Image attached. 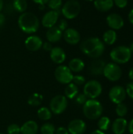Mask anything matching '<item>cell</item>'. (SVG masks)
Wrapping results in <instances>:
<instances>
[{
    "mask_svg": "<svg viewBox=\"0 0 133 134\" xmlns=\"http://www.w3.org/2000/svg\"><path fill=\"white\" fill-rule=\"evenodd\" d=\"M80 48L84 54L94 59L99 58L105 50L103 42L96 37L86 38L82 42Z\"/></svg>",
    "mask_w": 133,
    "mask_h": 134,
    "instance_id": "cell-1",
    "label": "cell"
},
{
    "mask_svg": "<svg viewBox=\"0 0 133 134\" xmlns=\"http://www.w3.org/2000/svg\"><path fill=\"white\" fill-rule=\"evenodd\" d=\"M18 26L26 34L35 33L40 25L38 16L31 12H24L18 17Z\"/></svg>",
    "mask_w": 133,
    "mask_h": 134,
    "instance_id": "cell-2",
    "label": "cell"
},
{
    "mask_svg": "<svg viewBox=\"0 0 133 134\" xmlns=\"http://www.w3.org/2000/svg\"><path fill=\"white\" fill-rule=\"evenodd\" d=\"M83 114L90 120H95L101 117L103 108L101 103L96 99H89L83 104Z\"/></svg>",
    "mask_w": 133,
    "mask_h": 134,
    "instance_id": "cell-3",
    "label": "cell"
},
{
    "mask_svg": "<svg viewBox=\"0 0 133 134\" xmlns=\"http://www.w3.org/2000/svg\"><path fill=\"white\" fill-rule=\"evenodd\" d=\"M111 60L115 64H126L129 61L132 57V53L129 47L120 46L114 48L110 53Z\"/></svg>",
    "mask_w": 133,
    "mask_h": 134,
    "instance_id": "cell-4",
    "label": "cell"
},
{
    "mask_svg": "<svg viewBox=\"0 0 133 134\" xmlns=\"http://www.w3.org/2000/svg\"><path fill=\"white\" fill-rule=\"evenodd\" d=\"M81 9L82 7L79 2L77 0H68L62 5L61 13L64 18L73 20L79 15Z\"/></svg>",
    "mask_w": 133,
    "mask_h": 134,
    "instance_id": "cell-5",
    "label": "cell"
},
{
    "mask_svg": "<svg viewBox=\"0 0 133 134\" xmlns=\"http://www.w3.org/2000/svg\"><path fill=\"white\" fill-rule=\"evenodd\" d=\"M84 94L89 99H96L102 93V86L96 80H90L84 86Z\"/></svg>",
    "mask_w": 133,
    "mask_h": 134,
    "instance_id": "cell-6",
    "label": "cell"
},
{
    "mask_svg": "<svg viewBox=\"0 0 133 134\" xmlns=\"http://www.w3.org/2000/svg\"><path fill=\"white\" fill-rule=\"evenodd\" d=\"M103 74L108 80L111 82H116L121 79L122 75V71L118 64L109 63L106 64Z\"/></svg>",
    "mask_w": 133,
    "mask_h": 134,
    "instance_id": "cell-7",
    "label": "cell"
},
{
    "mask_svg": "<svg viewBox=\"0 0 133 134\" xmlns=\"http://www.w3.org/2000/svg\"><path fill=\"white\" fill-rule=\"evenodd\" d=\"M50 111L55 115L62 114L67 108V97L63 95H57L54 97L50 101Z\"/></svg>",
    "mask_w": 133,
    "mask_h": 134,
    "instance_id": "cell-8",
    "label": "cell"
},
{
    "mask_svg": "<svg viewBox=\"0 0 133 134\" xmlns=\"http://www.w3.org/2000/svg\"><path fill=\"white\" fill-rule=\"evenodd\" d=\"M72 71L67 66L60 65L55 70V78L61 84H69L73 79Z\"/></svg>",
    "mask_w": 133,
    "mask_h": 134,
    "instance_id": "cell-9",
    "label": "cell"
},
{
    "mask_svg": "<svg viewBox=\"0 0 133 134\" xmlns=\"http://www.w3.org/2000/svg\"><path fill=\"white\" fill-rule=\"evenodd\" d=\"M126 95L125 89L121 86H114L109 92V98L115 104L123 103Z\"/></svg>",
    "mask_w": 133,
    "mask_h": 134,
    "instance_id": "cell-10",
    "label": "cell"
},
{
    "mask_svg": "<svg viewBox=\"0 0 133 134\" xmlns=\"http://www.w3.org/2000/svg\"><path fill=\"white\" fill-rule=\"evenodd\" d=\"M60 16V12L56 10H49L46 12L42 18V24L46 28L56 26Z\"/></svg>",
    "mask_w": 133,
    "mask_h": 134,
    "instance_id": "cell-11",
    "label": "cell"
},
{
    "mask_svg": "<svg viewBox=\"0 0 133 134\" xmlns=\"http://www.w3.org/2000/svg\"><path fill=\"white\" fill-rule=\"evenodd\" d=\"M67 130L70 134H83L86 130V124L82 119H74L68 124Z\"/></svg>",
    "mask_w": 133,
    "mask_h": 134,
    "instance_id": "cell-12",
    "label": "cell"
},
{
    "mask_svg": "<svg viewBox=\"0 0 133 134\" xmlns=\"http://www.w3.org/2000/svg\"><path fill=\"white\" fill-rule=\"evenodd\" d=\"M63 38L65 42L70 45H76L81 40L80 33L74 28L67 27L64 32H63Z\"/></svg>",
    "mask_w": 133,
    "mask_h": 134,
    "instance_id": "cell-13",
    "label": "cell"
},
{
    "mask_svg": "<svg viewBox=\"0 0 133 134\" xmlns=\"http://www.w3.org/2000/svg\"><path fill=\"white\" fill-rule=\"evenodd\" d=\"M26 48L31 52H35L39 50L43 44L42 39L37 35H30L27 37L24 42Z\"/></svg>",
    "mask_w": 133,
    "mask_h": 134,
    "instance_id": "cell-14",
    "label": "cell"
},
{
    "mask_svg": "<svg viewBox=\"0 0 133 134\" xmlns=\"http://www.w3.org/2000/svg\"><path fill=\"white\" fill-rule=\"evenodd\" d=\"M107 23L112 30H119L124 26L123 18L117 13H111L107 17Z\"/></svg>",
    "mask_w": 133,
    "mask_h": 134,
    "instance_id": "cell-15",
    "label": "cell"
},
{
    "mask_svg": "<svg viewBox=\"0 0 133 134\" xmlns=\"http://www.w3.org/2000/svg\"><path fill=\"white\" fill-rule=\"evenodd\" d=\"M45 36H46L48 42L51 43L57 42L63 37V31L60 30L57 26H54L50 28H48Z\"/></svg>",
    "mask_w": 133,
    "mask_h": 134,
    "instance_id": "cell-16",
    "label": "cell"
},
{
    "mask_svg": "<svg viewBox=\"0 0 133 134\" xmlns=\"http://www.w3.org/2000/svg\"><path fill=\"white\" fill-rule=\"evenodd\" d=\"M50 58L55 64H60L66 60V53L60 47H53L50 51Z\"/></svg>",
    "mask_w": 133,
    "mask_h": 134,
    "instance_id": "cell-17",
    "label": "cell"
},
{
    "mask_svg": "<svg viewBox=\"0 0 133 134\" xmlns=\"http://www.w3.org/2000/svg\"><path fill=\"white\" fill-rule=\"evenodd\" d=\"M128 127V122L124 118L116 119L111 126L112 131L114 134H123Z\"/></svg>",
    "mask_w": 133,
    "mask_h": 134,
    "instance_id": "cell-18",
    "label": "cell"
},
{
    "mask_svg": "<svg viewBox=\"0 0 133 134\" xmlns=\"http://www.w3.org/2000/svg\"><path fill=\"white\" fill-rule=\"evenodd\" d=\"M105 65L106 63L104 60L100 59H96L90 64L89 67V71L93 75H99L103 74Z\"/></svg>",
    "mask_w": 133,
    "mask_h": 134,
    "instance_id": "cell-19",
    "label": "cell"
},
{
    "mask_svg": "<svg viewBox=\"0 0 133 134\" xmlns=\"http://www.w3.org/2000/svg\"><path fill=\"white\" fill-rule=\"evenodd\" d=\"M38 131V125L36 122L29 120L20 126L21 134H37Z\"/></svg>",
    "mask_w": 133,
    "mask_h": 134,
    "instance_id": "cell-20",
    "label": "cell"
},
{
    "mask_svg": "<svg viewBox=\"0 0 133 134\" xmlns=\"http://www.w3.org/2000/svg\"><path fill=\"white\" fill-rule=\"evenodd\" d=\"M95 8L100 12L109 11L114 6L113 0H94Z\"/></svg>",
    "mask_w": 133,
    "mask_h": 134,
    "instance_id": "cell-21",
    "label": "cell"
},
{
    "mask_svg": "<svg viewBox=\"0 0 133 134\" xmlns=\"http://www.w3.org/2000/svg\"><path fill=\"white\" fill-rule=\"evenodd\" d=\"M68 68H70V70L71 71L78 73V72L82 71L84 69V68H85V63L80 58H73L69 62Z\"/></svg>",
    "mask_w": 133,
    "mask_h": 134,
    "instance_id": "cell-22",
    "label": "cell"
},
{
    "mask_svg": "<svg viewBox=\"0 0 133 134\" xmlns=\"http://www.w3.org/2000/svg\"><path fill=\"white\" fill-rule=\"evenodd\" d=\"M117 32L114 30L110 29L104 32L103 35V42L107 45H113L117 40Z\"/></svg>",
    "mask_w": 133,
    "mask_h": 134,
    "instance_id": "cell-23",
    "label": "cell"
},
{
    "mask_svg": "<svg viewBox=\"0 0 133 134\" xmlns=\"http://www.w3.org/2000/svg\"><path fill=\"white\" fill-rule=\"evenodd\" d=\"M64 93H65V97H66L73 100L77 96V94L78 93V86H76L73 82H71V83L67 84V86L65 88Z\"/></svg>",
    "mask_w": 133,
    "mask_h": 134,
    "instance_id": "cell-24",
    "label": "cell"
},
{
    "mask_svg": "<svg viewBox=\"0 0 133 134\" xmlns=\"http://www.w3.org/2000/svg\"><path fill=\"white\" fill-rule=\"evenodd\" d=\"M43 101V96L38 93H34L31 94L27 100V103L29 105L33 107H37L40 105Z\"/></svg>",
    "mask_w": 133,
    "mask_h": 134,
    "instance_id": "cell-25",
    "label": "cell"
},
{
    "mask_svg": "<svg viewBox=\"0 0 133 134\" xmlns=\"http://www.w3.org/2000/svg\"><path fill=\"white\" fill-rule=\"evenodd\" d=\"M37 114H38V117L43 121H48L52 118V111H50V109L45 107H42L39 108Z\"/></svg>",
    "mask_w": 133,
    "mask_h": 134,
    "instance_id": "cell-26",
    "label": "cell"
},
{
    "mask_svg": "<svg viewBox=\"0 0 133 134\" xmlns=\"http://www.w3.org/2000/svg\"><path fill=\"white\" fill-rule=\"evenodd\" d=\"M13 9L18 13H24L27 8V2L26 0H13Z\"/></svg>",
    "mask_w": 133,
    "mask_h": 134,
    "instance_id": "cell-27",
    "label": "cell"
},
{
    "mask_svg": "<svg viewBox=\"0 0 133 134\" xmlns=\"http://www.w3.org/2000/svg\"><path fill=\"white\" fill-rule=\"evenodd\" d=\"M98 127L99 130L101 131H106L109 129L110 126H111V120L107 116H103L100 117V119L98 121Z\"/></svg>",
    "mask_w": 133,
    "mask_h": 134,
    "instance_id": "cell-28",
    "label": "cell"
},
{
    "mask_svg": "<svg viewBox=\"0 0 133 134\" xmlns=\"http://www.w3.org/2000/svg\"><path fill=\"white\" fill-rule=\"evenodd\" d=\"M40 132L42 134H54L56 132V128L52 123L46 122L42 126Z\"/></svg>",
    "mask_w": 133,
    "mask_h": 134,
    "instance_id": "cell-29",
    "label": "cell"
},
{
    "mask_svg": "<svg viewBox=\"0 0 133 134\" xmlns=\"http://www.w3.org/2000/svg\"><path fill=\"white\" fill-rule=\"evenodd\" d=\"M115 111H116L117 115L119 116V118H124L128 113V107L126 106V104L121 103V104H117Z\"/></svg>",
    "mask_w": 133,
    "mask_h": 134,
    "instance_id": "cell-30",
    "label": "cell"
},
{
    "mask_svg": "<svg viewBox=\"0 0 133 134\" xmlns=\"http://www.w3.org/2000/svg\"><path fill=\"white\" fill-rule=\"evenodd\" d=\"M47 4H48V7L51 10L59 11V9L63 5V1L62 0H49Z\"/></svg>",
    "mask_w": 133,
    "mask_h": 134,
    "instance_id": "cell-31",
    "label": "cell"
},
{
    "mask_svg": "<svg viewBox=\"0 0 133 134\" xmlns=\"http://www.w3.org/2000/svg\"><path fill=\"white\" fill-rule=\"evenodd\" d=\"M87 97L84 93H78L77 96L73 99L74 102L79 105H83L87 101Z\"/></svg>",
    "mask_w": 133,
    "mask_h": 134,
    "instance_id": "cell-32",
    "label": "cell"
},
{
    "mask_svg": "<svg viewBox=\"0 0 133 134\" xmlns=\"http://www.w3.org/2000/svg\"><path fill=\"white\" fill-rule=\"evenodd\" d=\"M7 133L20 134V127L16 124H10L7 127Z\"/></svg>",
    "mask_w": 133,
    "mask_h": 134,
    "instance_id": "cell-33",
    "label": "cell"
},
{
    "mask_svg": "<svg viewBox=\"0 0 133 134\" xmlns=\"http://www.w3.org/2000/svg\"><path fill=\"white\" fill-rule=\"evenodd\" d=\"M72 82L74 84H75L76 86H82L83 84H85V79L84 76L82 75H74L73 76V79Z\"/></svg>",
    "mask_w": 133,
    "mask_h": 134,
    "instance_id": "cell-34",
    "label": "cell"
},
{
    "mask_svg": "<svg viewBox=\"0 0 133 134\" xmlns=\"http://www.w3.org/2000/svg\"><path fill=\"white\" fill-rule=\"evenodd\" d=\"M125 92L126 94L133 100V81L128 83L126 86V89H125Z\"/></svg>",
    "mask_w": 133,
    "mask_h": 134,
    "instance_id": "cell-35",
    "label": "cell"
},
{
    "mask_svg": "<svg viewBox=\"0 0 133 134\" xmlns=\"http://www.w3.org/2000/svg\"><path fill=\"white\" fill-rule=\"evenodd\" d=\"M114 4H115L118 8H125L128 5V0H113Z\"/></svg>",
    "mask_w": 133,
    "mask_h": 134,
    "instance_id": "cell-36",
    "label": "cell"
},
{
    "mask_svg": "<svg viewBox=\"0 0 133 134\" xmlns=\"http://www.w3.org/2000/svg\"><path fill=\"white\" fill-rule=\"evenodd\" d=\"M57 27H59L60 30H61L62 31H64L67 28V20L65 19L60 20Z\"/></svg>",
    "mask_w": 133,
    "mask_h": 134,
    "instance_id": "cell-37",
    "label": "cell"
},
{
    "mask_svg": "<svg viewBox=\"0 0 133 134\" xmlns=\"http://www.w3.org/2000/svg\"><path fill=\"white\" fill-rule=\"evenodd\" d=\"M55 133H56V134H69L67 129L65 127H63V126L58 127L57 130H56Z\"/></svg>",
    "mask_w": 133,
    "mask_h": 134,
    "instance_id": "cell-38",
    "label": "cell"
},
{
    "mask_svg": "<svg viewBox=\"0 0 133 134\" xmlns=\"http://www.w3.org/2000/svg\"><path fill=\"white\" fill-rule=\"evenodd\" d=\"M42 48H43V49L45 50V51H49V52H50L51 49H53V46H52L51 42H43Z\"/></svg>",
    "mask_w": 133,
    "mask_h": 134,
    "instance_id": "cell-39",
    "label": "cell"
},
{
    "mask_svg": "<svg viewBox=\"0 0 133 134\" xmlns=\"http://www.w3.org/2000/svg\"><path fill=\"white\" fill-rule=\"evenodd\" d=\"M5 22V16L3 13H0V27L4 25Z\"/></svg>",
    "mask_w": 133,
    "mask_h": 134,
    "instance_id": "cell-40",
    "label": "cell"
},
{
    "mask_svg": "<svg viewBox=\"0 0 133 134\" xmlns=\"http://www.w3.org/2000/svg\"><path fill=\"white\" fill-rule=\"evenodd\" d=\"M49 1V0H33V2H34V3L38 4L39 5H44L45 4H47Z\"/></svg>",
    "mask_w": 133,
    "mask_h": 134,
    "instance_id": "cell-41",
    "label": "cell"
},
{
    "mask_svg": "<svg viewBox=\"0 0 133 134\" xmlns=\"http://www.w3.org/2000/svg\"><path fill=\"white\" fill-rule=\"evenodd\" d=\"M128 129H129V131L131 134H133V119L130 121L129 124V126H128Z\"/></svg>",
    "mask_w": 133,
    "mask_h": 134,
    "instance_id": "cell-42",
    "label": "cell"
},
{
    "mask_svg": "<svg viewBox=\"0 0 133 134\" xmlns=\"http://www.w3.org/2000/svg\"><path fill=\"white\" fill-rule=\"evenodd\" d=\"M129 20L130 23L133 24V9H131V11L129 13Z\"/></svg>",
    "mask_w": 133,
    "mask_h": 134,
    "instance_id": "cell-43",
    "label": "cell"
},
{
    "mask_svg": "<svg viewBox=\"0 0 133 134\" xmlns=\"http://www.w3.org/2000/svg\"><path fill=\"white\" fill-rule=\"evenodd\" d=\"M129 79L133 81V68H132L130 70H129Z\"/></svg>",
    "mask_w": 133,
    "mask_h": 134,
    "instance_id": "cell-44",
    "label": "cell"
},
{
    "mask_svg": "<svg viewBox=\"0 0 133 134\" xmlns=\"http://www.w3.org/2000/svg\"><path fill=\"white\" fill-rule=\"evenodd\" d=\"M91 134H105L103 131H101V130H95V131H93L92 133Z\"/></svg>",
    "mask_w": 133,
    "mask_h": 134,
    "instance_id": "cell-45",
    "label": "cell"
},
{
    "mask_svg": "<svg viewBox=\"0 0 133 134\" xmlns=\"http://www.w3.org/2000/svg\"><path fill=\"white\" fill-rule=\"evenodd\" d=\"M3 5H4L3 0H0V13L2 12V9H3Z\"/></svg>",
    "mask_w": 133,
    "mask_h": 134,
    "instance_id": "cell-46",
    "label": "cell"
},
{
    "mask_svg": "<svg viewBox=\"0 0 133 134\" xmlns=\"http://www.w3.org/2000/svg\"><path fill=\"white\" fill-rule=\"evenodd\" d=\"M129 49H130V51H131V53H132V54L133 53V42L131 44V46H130V47H129Z\"/></svg>",
    "mask_w": 133,
    "mask_h": 134,
    "instance_id": "cell-47",
    "label": "cell"
},
{
    "mask_svg": "<svg viewBox=\"0 0 133 134\" xmlns=\"http://www.w3.org/2000/svg\"><path fill=\"white\" fill-rule=\"evenodd\" d=\"M85 1H87V2H92V1H94V0H85Z\"/></svg>",
    "mask_w": 133,
    "mask_h": 134,
    "instance_id": "cell-48",
    "label": "cell"
},
{
    "mask_svg": "<svg viewBox=\"0 0 133 134\" xmlns=\"http://www.w3.org/2000/svg\"><path fill=\"white\" fill-rule=\"evenodd\" d=\"M0 134H3V133H0Z\"/></svg>",
    "mask_w": 133,
    "mask_h": 134,
    "instance_id": "cell-49",
    "label": "cell"
}]
</instances>
